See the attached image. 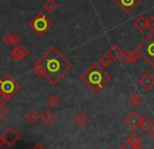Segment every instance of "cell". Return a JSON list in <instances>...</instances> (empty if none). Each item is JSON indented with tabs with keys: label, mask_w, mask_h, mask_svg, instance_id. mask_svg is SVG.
I'll use <instances>...</instances> for the list:
<instances>
[{
	"label": "cell",
	"mask_w": 154,
	"mask_h": 149,
	"mask_svg": "<svg viewBox=\"0 0 154 149\" xmlns=\"http://www.w3.org/2000/svg\"><path fill=\"white\" fill-rule=\"evenodd\" d=\"M72 68L71 62L57 48L51 47L35 64V73L56 85Z\"/></svg>",
	"instance_id": "obj_1"
},
{
	"label": "cell",
	"mask_w": 154,
	"mask_h": 149,
	"mask_svg": "<svg viewBox=\"0 0 154 149\" xmlns=\"http://www.w3.org/2000/svg\"><path fill=\"white\" fill-rule=\"evenodd\" d=\"M111 79V75L100 66L99 63H94L86 69L81 75L80 80L88 88L93 94H97Z\"/></svg>",
	"instance_id": "obj_2"
},
{
	"label": "cell",
	"mask_w": 154,
	"mask_h": 149,
	"mask_svg": "<svg viewBox=\"0 0 154 149\" xmlns=\"http://www.w3.org/2000/svg\"><path fill=\"white\" fill-rule=\"evenodd\" d=\"M136 51L143 60L154 68V32H151L136 46Z\"/></svg>",
	"instance_id": "obj_3"
},
{
	"label": "cell",
	"mask_w": 154,
	"mask_h": 149,
	"mask_svg": "<svg viewBox=\"0 0 154 149\" xmlns=\"http://www.w3.org/2000/svg\"><path fill=\"white\" fill-rule=\"evenodd\" d=\"M20 83L15 80V78L11 74H4L0 78V93H5L14 96L20 91Z\"/></svg>",
	"instance_id": "obj_4"
},
{
	"label": "cell",
	"mask_w": 154,
	"mask_h": 149,
	"mask_svg": "<svg viewBox=\"0 0 154 149\" xmlns=\"http://www.w3.org/2000/svg\"><path fill=\"white\" fill-rule=\"evenodd\" d=\"M29 27L39 36H43L51 27V22L43 14H39L29 22Z\"/></svg>",
	"instance_id": "obj_5"
},
{
	"label": "cell",
	"mask_w": 154,
	"mask_h": 149,
	"mask_svg": "<svg viewBox=\"0 0 154 149\" xmlns=\"http://www.w3.org/2000/svg\"><path fill=\"white\" fill-rule=\"evenodd\" d=\"M140 119H142V117H140V115L136 112H131L129 115L125 117L124 124L132 130H136L140 125Z\"/></svg>",
	"instance_id": "obj_6"
},
{
	"label": "cell",
	"mask_w": 154,
	"mask_h": 149,
	"mask_svg": "<svg viewBox=\"0 0 154 149\" xmlns=\"http://www.w3.org/2000/svg\"><path fill=\"white\" fill-rule=\"evenodd\" d=\"M1 137H2V139H3L4 143L8 146L14 145V144L17 143V142L19 141V139H20L19 133H17L15 129H13L12 127L6 128L5 130L3 131V133H2Z\"/></svg>",
	"instance_id": "obj_7"
},
{
	"label": "cell",
	"mask_w": 154,
	"mask_h": 149,
	"mask_svg": "<svg viewBox=\"0 0 154 149\" xmlns=\"http://www.w3.org/2000/svg\"><path fill=\"white\" fill-rule=\"evenodd\" d=\"M140 2H142V0H116V3L126 14H130Z\"/></svg>",
	"instance_id": "obj_8"
},
{
	"label": "cell",
	"mask_w": 154,
	"mask_h": 149,
	"mask_svg": "<svg viewBox=\"0 0 154 149\" xmlns=\"http://www.w3.org/2000/svg\"><path fill=\"white\" fill-rule=\"evenodd\" d=\"M137 83L143 89L149 91L154 87V76L151 72H146L138 78Z\"/></svg>",
	"instance_id": "obj_9"
},
{
	"label": "cell",
	"mask_w": 154,
	"mask_h": 149,
	"mask_svg": "<svg viewBox=\"0 0 154 149\" xmlns=\"http://www.w3.org/2000/svg\"><path fill=\"white\" fill-rule=\"evenodd\" d=\"M140 59V55L138 54V52L136 50H134V51L123 50L122 57H121V60H122L125 64H134V63L138 62Z\"/></svg>",
	"instance_id": "obj_10"
},
{
	"label": "cell",
	"mask_w": 154,
	"mask_h": 149,
	"mask_svg": "<svg viewBox=\"0 0 154 149\" xmlns=\"http://www.w3.org/2000/svg\"><path fill=\"white\" fill-rule=\"evenodd\" d=\"M27 53H29V50H27L26 47L19 44L12 50V52H11V57L16 60H21L25 59V57L27 55Z\"/></svg>",
	"instance_id": "obj_11"
},
{
	"label": "cell",
	"mask_w": 154,
	"mask_h": 149,
	"mask_svg": "<svg viewBox=\"0 0 154 149\" xmlns=\"http://www.w3.org/2000/svg\"><path fill=\"white\" fill-rule=\"evenodd\" d=\"M3 43L8 46H17L20 44V38L15 34H8L2 39Z\"/></svg>",
	"instance_id": "obj_12"
},
{
	"label": "cell",
	"mask_w": 154,
	"mask_h": 149,
	"mask_svg": "<svg viewBox=\"0 0 154 149\" xmlns=\"http://www.w3.org/2000/svg\"><path fill=\"white\" fill-rule=\"evenodd\" d=\"M133 26L135 27L138 31L144 32L145 30L148 28V19H146L144 16H140L136 18V20L133 22Z\"/></svg>",
	"instance_id": "obj_13"
},
{
	"label": "cell",
	"mask_w": 154,
	"mask_h": 149,
	"mask_svg": "<svg viewBox=\"0 0 154 149\" xmlns=\"http://www.w3.org/2000/svg\"><path fill=\"white\" fill-rule=\"evenodd\" d=\"M140 127L142 128V130H144V131H150L154 127L153 120L151 119V117H149V116H144V117H142V119H140Z\"/></svg>",
	"instance_id": "obj_14"
},
{
	"label": "cell",
	"mask_w": 154,
	"mask_h": 149,
	"mask_svg": "<svg viewBox=\"0 0 154 149\" xmlns=\"http://www.w3.org/2000/svg\"><path fill=\"white\" fill-rule=\"evenodd\" d=\"M127 142L129 144H131L134 148L136 149H142V146H143V143H142V139L140 137L137 135V133H133L128 137V140Z\"/></svg>",
	"instance_id": "obj_15"
},
{
	"label": "cell",
	"mask_w": 154,
	"mask_h": 149,
	"mask_svg": "<svg viewBox=\"0 0 154 149\" xmlns=\"http://www.w3.org/2000/svg\"><path fill=\"white\" fill-rule=\"evenodd\" d=\"M122 53H123L122 49H121L119 46H116V45H114V46H112L111 48L108 50L107 54L111 57L113 62H116V60H121V57H122Z\"/></svg>",
	"instance_id": "obj_16"
},
{
	"label": "cell",
	"mask_w": 154,
	"mask_h": 149,
	"mask_svg": "<svg viewBox=\"0 0 154 149\" xmlns=\"http://www.w3.org/2000/svg\"><path fill=\"white\" fill-rule=\"evenodd\" d=\"M25 119H26V121L29 123H31V124H36V123L38 122V120L40 119V115H39V113L36 110L32 109L26 112V114H25Z\"/></svg>",
	"instance_id": "obj_17"
},
{
	"label": "cell",
	"mask_w": 154,
	"mask_h": 149,
	"mask_svg": "<svg viewBox=\"0 0 154 149\" xmlns=\"http://www.w3.org/2000/svg\"><path fill=\"white\" fill-rule=\"evenodd\" d=\"M58 7H59V4L56 0H45L43 2V8L45 10V12L49 13V14L57 10Z\"/></svg>",
	"instance_id": "obj_18"
},
{
	"label": "cell",
	"mask_w": 154,
	"mask_h": 149,
	"mask_svg": "<svg viewBox=\"0 0 154 149\" xmlns=\"http://www.w3.org/2000/svg\"><path fill=\"white\" fill-rule=\"evenodd\" d=\"M41 119L43 122L47 125H51L54 121L56 120V115L51 111V110H46V111L43 112L42 116H41Z\"/></svg>",
	"instance_id": "obj_19"
},
{
	"label": "cell",
	"mask_w": 154,
	"mask_h": 149,
	"mask_svg": "<svg viewBox=\"0 0 154 149\" xmlns=\"http://www.w3.org/2000/svg\"><path fill=\"white\" fill-rule=\"evenodd\" d=\"M75 121L79 126H85L89 121V117L85 113H79L75 118Z\"/></svg>",
	"instance_id": "obj_20"
},
{
	"label": "cell",
	"mask_w": 154,
	"mask_h": 149,
	"mask_svg": "<svg viewBox=\"0 0 154 149\" xmlns=\"http://www.w3.org/2000/svg\"><path fill=\"white\" fill-rule=\"evenodd\" d=\"M142 101H143L142 97H140L138 94H136V93H134V94L132 95V96L129 98V103L133 107H137L138 105H140V103H142Z\"/></svg>",
	"instance_id": "obj_21"
},
{
	"label": "cell",
	"mask_w": 154,
	"mask_h": 149,
	"mask_svg": "<svg viewBox=\"0 0 154 149\" xmlns=\"http://www.w3.org/2000/svg\"><path fill=\"white\" fill-rule=\"evenodd\" d=\"M113 63V60H112L111 57H109L108 54H105V55H103V57L100 59L99 60V64H100V66L101 67H103V68H106V67H109L110 65Z\"/></svg>",
	"instance_id": "obj_22"
},
{
	"label": "cell",
	"mask_w": 154,
	"mask_h": 149,
	"mask_svg": "<svg viewBox=\"0 0 154 149\" xmlns=\"http://www.w3.org/2000/svg\"><path fill=\"white\" fill-rule=\"evenodd\" d=\"M47 102H48V104L51 105V107H56L57 105H59L60 102H61V99H60V97L58 96V95L51 94V96L48 97V99H47Z\"/></svg>",
	"instance_id": "obj_23"
},
{
	"label": "cell",
	"mask_w": 154,
	"mask_h": 149,
	"mask_svg": "<svg viewBox=\"0 0 154 149\" xmlns=\"http://www.w3.org/2000/svg\"><path fill=\"white\" fill-rule=\"evenodd\" d=\"M13 95H10V94H5V93H0V103L1 104H4L5 102L10 101L12 99Z\"/></svg>",
	"instance_id": "obj_24"
},
{
	"label": "cell",
	"mask_w": 154,
	"mask_h": 149,
	"mask_svg": "<svg viewBox=\"0 0 154 149\" xmlns=\"http://www.w3.org/2000/svg\"><path fill=\"white\" fill-rule=\"evenodd\" d=\"M8 110L3 104H0V119H4L8 116Z\"/></svg>",
	"instance_id": "obj_25"
},
{
	"label": "cell",
	"mask_w": 154,
	"mask_h": 149,
	"mask_svg": "<svg viewBox=\"0 0 154 149\" xmlns=\"http://www.w3.org/2000/svg\"><path fill=\"white\" fill-rule=\"evenodd\" d=\"M148 28L151 32H154V16H150L148 18Z\"/></svg>",
	"instance_id": "obj_26"
},
{
	"label": "cell",
	"mask_w": 154,
	"mask_h": 149,
	"mask_svg": "<svg viewBox=\"0 0 154 149\" xmlns=\"http://www.w3.org/2000/svg\"><path fill=\"white\" fill-rule=\"evenodd\" d=\"M120 149H136V148H134L133 146L131 145V144H129L128 142H126V143L124 144V145Z\"/></svg>",
	"instance_id": "obj_27"
},
{
	"label": "cell",
	"mask_w": 154,
	"mask_h": 149,
	"mask_svg": "<svg viewBox=\"0 0 154 149\" xmlns=\"http://www.w3.org/2000/svg\"><path fill=\"white\" fill-rule=\"evenodd\" d=\"M32 149H45V147L42 145V144L37 143V144H35V145H34V147H32Z\"/></svg>",
	"instance_id": "obj_28"
},
{
	"label": "cell",
	"mask_w": 154,
	"mask_h": 149,
	"mask_svg": "<svg viewBox=\"0 0 154 149\" xmlns=\"http://www.w3.org/2000/svg\"><path fill=\"white\" fill-rule=\"evenodd\" d=\"M3 144H5V143H4L3 139H2V137H1V136H0V148H1L2 146H3Z\"/></svg>",
	"instance_id": "obj_29"
},
{
	"label": "cell",
	"mask_w": 154,
	"mask_h": 149,
	"mask_svg": "<svg viewBox=\"0 0 154 149\" xmlns=\"http://www.w3.org/2000/svg\"><path fill=\"white\" fill-rule=\"evenodd\" d=\"M149 133H150V136H151V137H152L153 139H154V127H153L152 129H151L150 131H149Z\"/></svg>",
	"instance_id": "obj_30"
}]
</instances>
